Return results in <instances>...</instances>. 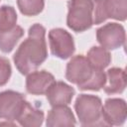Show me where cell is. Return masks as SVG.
I'll return each instance as SVG.
<instances>
[{
	"mask_svg": "<svg viewBox=\"0 0 127 127\" xmlns=\"http://www.w3.org/2000/svg\"><path fill=\"white\" fill-rule=\"evenodd\" d=\"M46 29L41 24H34L29 28L28 38L25 39L13 56V62L21 74L36 70L48 58L46 43Z\"/></svg>",
	"mask_w": 127,
	"mask_h": 127,
	"instance_id": "cell-1",
	"label": "cell"
},
{
	"mask_svg": "<svg viewBox=\"0 0 127 127\" xmlns=\"http://www.w3.org/2000/svg\"><path fill=\"white\" fill-rule=\"evenodd\" d=\"M76 116L82 126H106L102 119L101 98L92 94H79L74 102Z\"/></svg>",
	"mask_w": 127,
	"mask_h": 127,
	"instance_id": "cell-2",
	"label": "cell"
},
{
	"mask_svg": "<svg viewBox=\"0 0 127 127\" xmlns=\"http://www.w3.org/2000/svg\"><path fill=\"white\" fill-rule=\"evenodd\" d=\"M66 25L76 33L90 29L93 25V0H69Z\"/></svg>",
	"mask_w": 127,
	"mask_h": 127,
	"instance_id": "cell-3",
	"label": "cell"
},
{
	"mask_svg": "<svg viewBox=\"0 0 127 127\" xmlns=\"http://www.w3.org/2000/svg\"><path fill=\"white\" fill-rule=\"evenodd\" d=\"M49 45L53 56L67 60L75 52V45L73 37L66 30L63 28H54L49 32Z\"/></svg>",
	"mask_w": 127,
	"mask_h": 127,
	"instance_id": "cell-4",
	"label": "cell"
},
{
	"mask_svg": "<svg viewBox=\"0 0 127 127\" xmlns=\"http://www.w3.org/2000/svg\"><path fill=\"white\" fill-rule=\"evenodd\" d=\"M96 40L102 48L108 51L117 50L125 45V29L119 23H107L96 30Z\"/></svg>",
	"mask_w": 127,
	"mask_h": 127,
	"instance_id": "cell-5",
	"label": "cell"
},
{
	"mask_svg": "<svg viewBox=\"0 0 127 127\" xmlns=\"http://www.w3.org/2000/svg\"><path fill=\"white\" fill-rule=\"evenodd\" d=\"M95 68L91 66L86 57L77 55L70 59L65 68V78L78 88L85 84L92 76Z\"/></svg>",
	"mask_w": 127,
	"mask_h": 127,
	"instance_id": "cell-6",
	"label": "cell"
},
{
	"mask_svg": "<svg viewBox=\"0 0 127 127\" xmlns=\"http://www.w3.org/2000/svg\"><path fill=\"white\" fill-rule=\"evenodd\" d=\"M25 95L15 90H4L0 92V119L16 121L24 103Z\"/></svg>",
	"mask_w": 127,
	"mask_h": 127,
	"instance_id": "cell-7",
	"label": "cell"
},
{
	"mask_svg": "<svg viewBox=\"0 0 127 127\" xmlns=\"http://www.w3.org/2000/svg\"><path fill=\"white\" fill-rule=\"evenodd\" d=\"M127 118L126 101L122 98H107L102 104V119L106 126H121Z\"/></svg>",
	"mask_w": 127,
	"mask_h": 127,
	"instance_id": "cell-8",
	"label": "cell"
},
{
	"mask_svg": "<svg viewBox=\"0 0 127 127\" xmlns=\"http://www.w3.org/2000/svg\"><path fill=\"white\" fill-rule=\"evenodd\" d=\"M55 80V76L45 69L34 70L27 74L26 90L32 95H44Z\"/></svg>",
	"mask_w": 127,
	"mask_h": 127,
	"instance_id": "cell-9",
	"label": "cell"
},
{
	"mask_svg": "<svg viewBox=\"0 0 127 127\" xmlns=\"http://www.w3.org/2000/svg\"><path fill=\"white\" fill-rule=\"evenodd\" d=\"M74 94L75 90L72 86L65 83L64 81L56 80L51 84L46 92L47 100L52 107L59 105H68L71 102Z\"/></svg>",
	"mask_w": 127,
	"mask_h": 127,
	"instance_id": "cell-10",
	"label": "cell"
},
{
	"mask_svg": "<svg viewBox=\"0 0 127 127\" xmlns=\"http://www.w3.org/2000/svg\"><path fill=\"white\" fill-rule=\"evenodd\" d=\"M46 125L48 127H60V126H74L76 120L71 109L67 105L54 106L49 111Z\"/></svg>",
	"mask_w": 127,
	"mask_h": 127,
	"instance_id": "cell-11",
	"label": "cell"
},
{
	"mask_svg": "<svg viewBox=\"0 0 127 127\" xmlns=\"http://www.w3.org/2000/svg\"><path fill=\"white\" fill-rule=\"evenodd\" d=\"M104 92L109 95L120 94L126 88V72L121 67H111L106 71Z\"/></svg>",
	"mask_w": 127,
	"mask_h": 127,
	"instance_id": "cell-12",
	"label": "cell"
},
{
	"mask_svg": "<svg viewBox=\"0 0 127 127\" xmlns=\"http://www.w3.org/2000/svg\"><path fill=\"white\" fill-rule=\"evenodd\" d=\"M44 119V111L35 107L26 100L16 121L23 127H39L43 124Z\"/></svg>",
	"mask_w": 127,
	"mask_h": 127,
	"instance_id": "cell-13",
	"label": "cell"
},
{
	"mask_svg": "<svg viewBox=\"0 0 127 127\" xmlns=\"http://www.w3.org/2000/svg\"><path fill=\"white\" fill-rule=\"evenodd\" d=\"M86 59L93 68L102 70L111 63V55L109 51L102 48L101 46L91 47L86 54Z\"/></svg>",
	"mask_w": 127,
	"mask_h": 127,
	"instance_id": "cell-14",
	"label": "cell"
},
{
	"mask_svg": "<svg viewBox=\"0 0 127 127\" xmlns=\"http://www.w3.org/2000/svg\"><path fill=\"white\" fill-rule=\"evenodd\" d=\"M23 36L24 30L19 25H16L11 30L0 32V51L4 54L11 53Z\"/></svg>",
	"mask_w": 127,
	"mask_h": 127,
	"instance_id": "cell-15",
	"label": "cell"
},
{
	"mask_svg": "<svg viewBox=\"0 0 127 127\" xmlns=\"http://www.w3.org/2000/svg\"><path fill=\"white\" fill-rule=\"evenodd\" d=\"M107 19L124 22L127 19V0H104Z\"/></svg>",
	"mask_w": 127,
	"mask_h": 127,
	"instance_id": "cell-16",
	"label": "cell"
},
{
	"mask_svg": "<svg viewBox=\"0 0 127 127\" xmlns=\"http://www.w3.org/2000/svg\"><path fill=\"white\" fill-rule=\"evenodd\" d=\"M17 13L14 7L9 5L0 6V32L8 31L17 24Z\"/></svg>",
	"mask_w": 127,
	"mask_h": 127,
	"instance_id": "cell-17",
	"label": "cell"
},
{
	"mask_svg": "<svg viewBox=\"0 0 127 127\" xmlns=\"http://www.w3.org/2000/svg\"><path fill=\"white\" fill-rule=\"evenodd\" d=\"M17 6L24 16H37L44 10L45 0H17Z\"/></svg>",
	"mask_w": 127,
	"mask_h": 127,
	"instance_id": "cell-18",
	"label": "cell"
},
{
	"mask_svg": "<svg viewBox=\"0 0 127 127\" xmlns=\"http://www.w3.org/2000/svg\"><path fill=\"white\" fill-rule=\"evenodd\" d=\"M106 82V74L102 69H96L94 70L91 78L83 84L81 87H79V90H92V91H99L101 88H103L104 84Z\"/></svg>",
	"mask_w": 127,
	"mask_h": 127,
	"instance_id": "cell-19",
	"label": "cell"
},
{
	"mask_svg": "<svg viewBox=\"0 0 127 127\" xmlns=\"http://www.w3.org/2000/svg\"><path fill=\"white\" fill-rule=\"evenodd\" d=\"M12 67L9 60L5 57H0V86H4L10 79Z\"/></svg>",
	"mask_w": 127,
	"mask_h": 127,
	"instance_id": "cell-20",
	"label": "cell"
},
{
	"mask_svg": "<svg viewBox=\"0 0 127 127\" xmlns=\"http://www.w3.org/2000/svg\"><path fill=\"white\" fill-rule=\"evenodd\" d=\"M3 125H5V126H15L16 124L15 123H12L9 120H6V122H0V126H3Z\"/></svg>",
	"mask_w": 127,
	"mask_h": 127,
	"instance_id": "cell-21",
	"label": "cell"
}]
</instances>
